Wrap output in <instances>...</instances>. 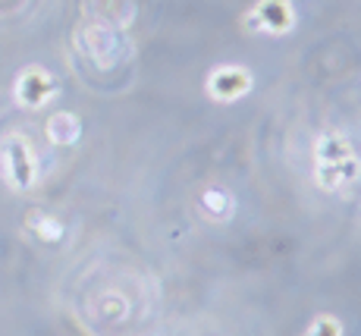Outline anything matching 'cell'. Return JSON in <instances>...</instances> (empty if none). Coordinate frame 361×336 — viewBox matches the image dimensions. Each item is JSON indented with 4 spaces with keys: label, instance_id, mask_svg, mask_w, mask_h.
Masks as SVG:
<instances>
[{
    "label": "cell",
    "instance_id": "1",
    "mask_svg": "<svg viewBox=\"0 0 361 336\" xmlns=\"http://www.w3.org/2000/svg\"><path fill=\"white\" fill-rule=\"evenodd\" d=\"M361 179V151L345 132L327 129L314 138V183L330 195L349 192Z\"/></svg>",
    "mask_w": 361,
    "mask_h": 336
},
{
    "label": "cell",
    "instance_id": "2",
    "mask_svg": "<svg viewBox=\"0 0 361 336\" xmlns=\"http://www.w3.org/2000/svg\"><path fill=\"white\" fill-rule=\"evenodd\" d=\"M4 176L13 192H29L38 183V154L23 132L4 142Z\"/></svg>",
    "mask_w": 361,
    "mask_h": 336
},
{
    "label": "cell",
    "instance_id": "3",
    "mask_svg": "<svg viewBox=\"0 0 361 336\" xmlns=\"http://www.w3.org/2000/svg\"><path fill=\"white\" fill-rule=\"evenodd\" d=\"M255 88V76L248 66H239V63H220L207 73L204 79V95L217 104H235L242 97H248Z\"/></svg>",
    "mask_w": 361,
    "mask_h": 336
},
{
    "label": "cell",
    "instance_id": "4",
    "mask_svg": "<svg viewBox=\"0 0 361 336\" xmlns=\"http://www.w3.org/2000/svg\"><path fill=\"white\" fill-rule=\"evenodd\" d=\"M60 85L44 66H25L13 82V101L23 110H41L57 97Z\"/></svg>",
    "mask_w": 361,
    "mask_h": 336
},
{
    "label": "cell",
    "instance_id": "5",
    "mask_svg": "<svg viewBox=\"0 0 361 336\" xmlns=\"http://www.w3.org/2000/svg\"><path fill=\"white\" fill-rule=\"evenodd\" d=\"M245 25L264 35H289L295 29V6L293 0H258L245 13Z\"/></svg>",
    "mask_w": 361,
    "mask_h": 336
},
{
    "label": "cell",
    "instance_id": "6",
    "mask_svg": "<svg viewBox=\"0 0 361 336\" xmlns=\"http://www.w3.org/2000/svg\"><path fill=\"white\" fill-rule=\"evenodd\" d=\"M44 138L54 148H73L82 138V120L73 110H57L54 116H47L44 123Z\"/></svg>",
    "mask_w": 361,
    "mask_h": 336
},
{
    "label": "cell",
    "instance_id": "7",
    "mask_svg": "<svg viewBox=\"0 0 361 336\" xmlns=\"http://www.w3.org/2000/svg\"><path fill=\"white\" fill-rule=\"evenodd\" d=\"M198 208L204 217H211V223H226V220H233V214H235V198L230 188L207 186L204 192L198 195Z\"/></svg>",
    "mask_w": 361,
    "mask_h": 336
},
{
    "label": "cell",
    "instance_id": "8",
    "mask_svg": "<svg viewBox=\"0 0 361 336\" xmlns=\"http://www.w3.org/2000/svg\"><path fill=\"white\" fill-rule=\"evenodd\" d=\"M25 227L32 229L35 239H41L47 245H57L66 236L63 220H60V217H54V214H47V211H29V214H25Z\"/></svg>",
    "mask_w": 361,
    "mask_h": 336
},
{
    "label": "cell",
    "instance_id": "9",
    "mask_svg": "<svg viewBox=\"0 0 361 336\" xmlns=\"http://www.w3.org/2000/svg\"><path fill=\"white\" fill-rule=\"evenodd\" d=\"M305 336H345V327L336 314H314Z\"/></svg>",
    "mask_w": 361,
    "mask_h": 336
}]
</instances>
